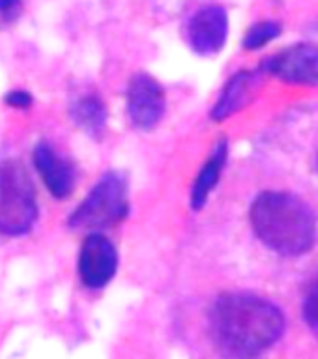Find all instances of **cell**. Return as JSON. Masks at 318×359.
I'll list each match as a JSON object with an SVG mask.
<instances>
[{
    "mask_svg": "<svg viewBox=\"0 0 318 359\" xmlns=\"http://www.w3.org/2000/svg\"><path fill=\"white\" fill-rule=\"evenodd\" d=\"M208 325L221 352L232 358H255L279 341L286 320L279 305L266 297L230 292L212 303Z\"/></svg>",
    "mask_w": 318,
    "mask_h": 359,
    "instance_id": "1",
    "label": "cell"
},
{
    "mask_svg": "<svg viewBox=\"0 0 318 359\" xmlns=\"http://www.w3.org/2000/svg\"><path fill=\"white\" fill-rule=\"evenodd\" d=\"M22 2L21 0H0V28H6L21 17Z\"/></svg>",
    "mask_w": 318,
    "mask_h": 359,
    "instance_id": "15",
    "label": "cell"
},
{
    "mask_svg": "<svg viewBox=\"0 0 318 359\" xmlns=\"http://www.w3.org/2000/svg\"><path fill=\"white\" fill-rule=\"evenodd\" d=\"M253 232L281 257H302L317 243V217L305 201L289 191H263L249 210Z\"/></svg>",
    "mask_w": 318,
    "mask_h": 359,
    "instance_id": "2",
    "label": "cell"
},
{
    "mask_svg": "<svg viewBox=\"0 0 318 359\" xmlns=\"http://www.w3.org/2000/svg\"><path fill=\"white\" fill-rule=\"evenodd\" d=\"M6 103L13 109H28L32 105V95L25 92V90H13L6 95Z\"/></svg>",
    "mask_w": 318,
    "mask_h": 359,
    "instance_id": "16",
    "label": "cell"
},
{
    "mask_svg": "<svg viewBox=\"0 0 318 359\" xmlns=\"http://www.w3.org/2000/svg\"><path fill=\"white\" fill-rule=\"evenodd\" d=\"M128 114L137 129L156 128L165 114L161 84L148 73H135L128 84Z\"/></svg>",
    "mask_w": 318,
    "mask_h": 359,
    "instance_id": "6",
    "label": "cell"
},
{
    "mask_svg": "<svg viewBox=\"0 0 318 359\" xmlns=\"http://www.w3.org/2000/svg\"><path fill=\"white\" fill-rule=\"evenodd\" d=\"M128 212V180L120 172H107L69 215V226L77 230L107 229L122 223Z\"/></svg>",
    "mask_w": 318,
    "mask_h": 359,
    "instance_id": "4",
    "label": "cell"
},
{
    "mask_svg": "<svg viewBox=\"0 0 318 359\" xmlns=\"http://www.w3.org/2000/svg\"><path fill=\"white\" fill-rule=\"evenodd\" d=\"M302 313L307 327L318 339V275L317 279L311 283V286H309L307 294H305V299H303L302 305Z\"/></svg>",
    "mask_w": 318,
    "mask_h": 359,
    "instance_id": "14",
    "label": "cell"
},
{
    "mask_svg": "<svg viewBox=\"0 0 318 359\" xmlns=\"http://www.w3.org/2000/svg\"><path fill=\"white\" fill-rule=\"evenodd\" d=\"M255 81H257V73L247 72V69L234 73L227 81L218 101L213 103L212 111H210V118L213 122H223L229 116H232L234 112L244 109L247 105V101L251 100Z\"/></svg>",
    "mask_w": 318,
    "mask_h": 359,
    "instance_id": "10",
    "label": "cell"
},
{
    "mask_svg": "<svg viewBox=\"0 0 318 359\" xmlns=\"http://www.w3.org/2000/svg\"><path fill=\"white\" fill-rule=\"evenodd\" d=\"M118 268V252L111 240L92 232L83 241L79 252V277L86 288H103L114 277Z\"/></svg>",
    "mask_w": 318,
    "mask_h": 359,
    "instance_id": "7",
    "label": "cell"
},
{
    "mask_svg": "<svg viewBox=\"0 0 318 359\" xmlns=\"http://www.w3.org/2000/svg\"><path fill=\"white\" fill-rule=\"evenodd\" d=\"M227 156H229V140L221 139L213 148L212 156L208 157L206 163L202 165L201 172L197 174L195 184L191 187V208L195 212H201L208 202L210 193L219 184L225 163H227Z\"/></svg>",
    "mask_w": 318,
    "mask_h": 359,
    "instance_id": "11",
    "label": "cell"
},
{
    "mask_svg": "<svg viewBox=\"0 0 318 359\" xmlns=\"http://www.w3.org/2000/svg\"><path fill=\"white\" fill-rule=\"evenodd\" d=\"M38 217V202L30 174L15 159L0 163V234H27Z\"/></svg>",
    "mask_w": 318,
    "mask_h": 359,
    "instance_id": "3",
    "label": "cell"
},
{
    "mask_svg": "<svg viewBox=\"0 0 318 359\" xmlns=\"http://www.w3.org/2000/svg\"><path fill=\"white\" fill-rule=\"evenodd\" d=\"M72 120L79 128L84 129L90 137H100L107 123V109L103 101L95 94L79 97L72 105Z\"/></svg>",
    "mask_w": 318,
    "mask_h": 359,
    "instance_id": "12",
    "label": "cell"
},
{
    "mask_svg": "<svg viewBox=\"0 0 318 359\" xmlns=\"http://www.w3.org/2000/svg\"><path fill=\"white\" fill-rule=\"evenodd\" d=\"M317 163H318V156H317Z\"/></svg>",
    "mask_w": 318,
    "mask_h": 359,
    "instance_id": "17",
    "label": "cell"
},
{
    "mask_svg": "<svg viewBox=\"0 0 318 359\" xmlns=\"http://www.w3.org/2000/svg\"><path fill=\"white\" fill-rule=\"evenodd\" d=\"M229 36V15L223 6H204L190 19L187 38L191 49L201 56L218 55Z\"/></svg>",
    "mask_w": 318,
    "mask_h": 359,
    "instance_id": "8",
    "label": "cell"
},
{
    "mask_svg": "<svg viewBox=\"0 0 318 359\" xmlns=\"http://www.w3.org/2000/svg\"><path fill=\"white\" fill-rule=\"evenodd\" d=\"M34 167L44 180L45 187L55 198H67L75 185V174L69 161L58 156L49 142H39L32 154Z\"/></svg>",
    "mask_w": 318,
    "mask_h": 359,
    "instance_id": "9",
    "label": "cell"
},
{
    "mask_svg": "<svg viewBox=\"0 0 318 359\" xmlns=\"http://www.w3.org/2000/svg\"><path fill=\"white\" fill-rule=\"evenodd\" d=\"M258 73H266L286 84L318 86V45L296 43L264 58Z\"/></svg>",
    "mask_w": 318,
    "mask_h": 359,
    "instance_id": "5",
    "label": "cell"
},
{
    "mask_svg": "<svg viewBox=\"0 0 318 359\" xmlns=\"http://www.w3.org/2000/svg\"><path fill=\"white\" fill-rule=\"evenodd\" d=\"M283 32L279 21H260L257 25H253L244 36V49L246 50H258L263 49L264 45H268L270 41H274L275 38H279Z\"/></svg>",
    "mask_w": 318,
    "mask_h": 359,
    "instance_id": "13",
    "label": "cell"
}]
</instances>
